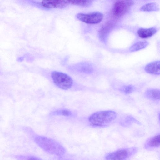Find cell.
Listing matches in <instances>:
<instances>
[{"instance_id": "cell-1", "label": "cell", "mask_w": 160, "mask_h": 160, "mask_svg": "<svg viewBox=\"0 0 160 160\" xmlns=\"http://www.w3.org/2000/svg\"><path fill=\"white\" fill-rule=\"evenodd\" d=\"M35 141L42 149L51 154L61 156L65 153L64 147L58 142L52 139L38 136L35 138Z\"/></svg>"}, {"instance_id": "cell-2", "label": "cell", "mask_w": 160, "mask_h": 160, "mask_svg": "<svg viewBox=\"0 0 160 160\" xmlns=\"http://www.w3.org/2000/svg\"><path fill=\"white\" fill-rule=\"evenodd\" d=\"M116 117L117 113L114 111H100L92 114L89 117L88 121L93 125L103 126L113 121Z\"/></svg>"}, {"instance_id": "cell-3", "label": "cell", "mask_w": 160, "mask_h": 160, "mask_svg": "<svg viewBox=\"0 0 160 160\" xmlns=\"http://www.w3.org/2000/svg\"><path fill=\"white\" fill-rule=\"evenodd\" d=\"M51 78L55 84L59 88L68 90L72 86V79L67 74L62 72L54 71L51 74Z\"/></svg>"}, {"instance_id": "cell-4", "label": "cell", "mask_w": 160, "mask_h": 160, "mask_svg": "<svg viewBox=\"0 0 160 160\" xmlns=\"http://www.w3.org/2000/svg\"><path fill=\"white\" fill-rule=\"evenodd\" d=\"M131 0H117L114 2L113 12L114 15L120 17L125 14L134 4Z\"/></svg>"}, {"instance_id": "cell-5", "label": "cell", "mask_w": 160, "mask_h": 160, "mask_svg": "<svg viewBox=\"0 0 160 160\" xmlns=\"http://www.w3.org/2000/svg\"><path fill=\"white\" fill-rule=\"evenodd\" d=\"M76 17L79 20L86 23L96 24L101 22L103 18V15L101 12H94L87 14L78 13Z\"/></svg>"}, {"instance_id": "cell-6", "label": "cell", "mask_w": 160, "mask_h": 160, "mask_svg": "<svg viewBox=\"0 0 160 160\" xmlns=\"http://www.w3.org/2000/svg\"><path fill=\"white\" fill-rule=\"evenodd\" d=\"M129 150L122 149L108 154L105 157L106 160H125L130 155Z\"/></svg>"}, {"instance_id": "cell-7", "label": "cell", "mask_w": 160, "mask_h": 160, "mask_svg": "<svg viewBox=\"0 0 160 160\" xmlns=\"http://www.w3.org/2000/svg\"><path fill=\"white\" fill-rule=\"evenodd\" d=\"M41 4L47 8L62 9L66 7L69 3L68 0H43Z\"/></svg>"}, {"instance_id": "cell-8", "label": "cell", "mask_w": 160, "mask_h": 160, "mask_svg": "<svg viewBox=\"0 0 160 160\" xmlns=\"http://www.w3.org/2000/svg\"><path fill=\"white\" fill-rule=\"evenodd\" d=\"M160 61H156L151 62L147 64L144 69L148 73L154 75H159L160 74Z\"/></svg>"}, {"instance_id": "cell-9", "label": "cell", "mask_w": 160, "mask_h": 160, "mask_svg": "<svg viewBox=\"0 0 160 160\" xmlns=\"http://www.w3.org/2000/svg\"><path fill=\"white\" fill-rule=\"evenodd\" d=\"M157 32V29L155 28H141L138 31L137 33L139 37L142 38H150Z\"/></svg>"}, {"instance_id": "cell-10", "label": "cell", "mask_w": 160, "mask_h": 160, "mask_svg": "<svg viewBox=\"0 0 160 160\" xmlns=\"http://www.w3.org/2000/svg\"><path fill=\"white\" fill-rule=\"evenodd\" d=\"M74 69L78 72L85 73H91L93 71L92 66L87 62H81L74 66Z\"/></svg>"}, {"instance_id": "cell-11", "label": "cell", "mask_w": 160, "mask_h": 160, "mask_svg": "<svg viewBox=\"0 0 160 160\" xmlns=\"http://www.w3.org/2000/svg\"><path fill=\"white\" fill-rule=\"evenodd\" d=\"M145 97L149 99L158 101L160 98V91L157 89H150L146 90L144 93Z\"/></svg>"}, {"instance_id": "cell-12", "label": "cell", "mask_w": 160, "mask_h": 160, "mask_svg": "<svg viewBox=\"0 0 160 160\" xmlns=\"http://www.w3.org/2000/svg\"><path fill=\"white\" fill-rule=\"evenodd\" d=\"M159 7L158 4L155 2H151L147 3L140 8V10L144 12L156 11H158Z\"/></svg>"}, {"instance_id": "cell-13", "label": "cell", "mask_w": 160, "mask_h": 160, "mask_svg": "<svg viewBox=\"0 0 160 160\" xmlns=\"http://www.w3.org/2000/svg\"><path fill=\"white\" fill-rule=\"evenodd\" d=\"M159 134L154 136L149 139L146 144V147L148 148L158 147L160 143Z\"/></svg>"}, {"instance_id": "cell-14", "label": "cell", "mask_w": 160, "mask_h": 160, "mask_svg": "<svg viewBox=\"0 0 160 160\" xmlns=\"http://www.w3.org/2000/svg\"><path fill=\"white\" fill-rule=\"evenodd\" d=\"M69 4L75 5L83 7L91 6L92 4V1L88 0H68Z\"/></svg>"}, {"instance_id": "cell-15", "label": "cell", "mask_w": 160, "mask_h": 160, "mask_svg": "<svg viewBox=\"0 0 160 160\" xmlns=\"http://www.w3.org/2000/svg\"><path fill=\"white\" fill-rule=\"evenodd\" d=\"M149 43L146 41H141L137 42L133 45L129 50L132 52H134L143 49L146 47Z\"/></svg>"}, {"instance_id": "cell-16", "label": "cell", "mask_w": 160, "mask_h": 160, "mask_svg": "<svg viewBox=\"0 0 160 160\" xmlns=\"http://www.w3.org/2000/svg\"><path fill=\"white\" fill-rule=\"evenodd\" d=\"M135 89V88L132 85H129L123 86L120 89V91L122 93L128 94L132 93Z\"/></svg>"}, {"instance_id": "cell-17", "label": "cell", "mask_w": 160, "mask_h": 160, "mask_svg": "<svg viewBox=\"0 0 160 160\" xmlns=\"http://www.w3.org/2000/svg\"><path fill=\"white\" fill-rule=\"evenodd\" d=\"M109 31V26L106 25L102 27L99 32V37L101 39L105 40Z\"/></svg>"}, {"instance_id": "cell-18", "label": "cell", "mask_w": 160, "mask_h": 160, "mask_svg": "<svg viewBox=\"0 0 160 160\" xmlns=\"http://www.w3.org/2000/svg\"><path fill=\"white\" fill-rule=\"evenodd\" d=\"M133 122H137L138 123H139L138 121H137L133 117L130 116H127L124 119L123 121V122L126 123V124H129Z\"/></svg>"}, {"instance_id": "cell-19", "label": "cell", "mask_w": 160, "mask_h": 160, "mask_svg": "<svg viewBox=\"0 0 160 160\" xmlns=\"http://www.w3.org/2000/svg\"><path fill=\"white\" fill-rule=\"evenodd\" d=\"M60 114L64 116H70L72 114V113L70 111L66 109H63L59 111Z\"/></svg>"}, {"instance_id": "cell-20", "label": "cell", "mask_w": 160, "mask_h": 160, "mask_svg": "<svg viewBox=\"0 0 160 160\" xmlns=\"http://www.w3.org/2000/svg\"><path fill=\"white\" fill-rule=\"evenodd\" d=\"M28 160H42L40 158L35 157H31L28 158Z\"/></svg>"}]
</instances>
